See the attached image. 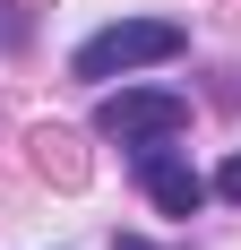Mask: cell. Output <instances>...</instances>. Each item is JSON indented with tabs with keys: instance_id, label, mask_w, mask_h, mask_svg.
Masks as SVG:
<instances>
[{
	"instance_id": "6da1fadb",
	"label": "cell",
	"mask_w": 241,
	"mask_h": 250,
	"mask_svg": "<svg viewBox=\"0 0 241 250\" xmlns=\"http://www.w3.org/2000/svg\"><path fill=\"white\" fill-rule=\"evenodd\" d=\"M190 43L172 18H120L103 26V35H86L78 43V78H120V69H155V61H172V52Z\"/></svg>"
},
{
	"instance_id": "7a4b0ae2",
	"label": "cell",
	"mask_w": 241,
	"mask_h": 250,
	"mask_svg": "<svg viewBox=\"0 0 241 250\" xmlns=\"http://www.w3.org/2000/svg\"><path fill=\"white\" fill-rule=\"evenodd\" d=\"M95 129L120 138V147H164V138L190 129V104L172 95V86H120V95L95 104Z\"/></svg>"
},
{
	"instance_id": "3957f363",
	"label": "cell",
	"mask_w": 241,
	"mask_h": 250,
	"mask_svg": "<svg viewBox=\"0 0 241 250\" xmlns=\"http://www.w3.org/2000/svg\"><path fill=\"white\" fill-rule=\"evenodd\" d=\"M138 190L164 207V216H198V207H207V181H198L190 155H172V138L164 147H138Z\"/></svg>"
},
{
	"instance_id": "277c9868",
	"label": "cell",
	"mask_w": 241,
	"mask_h": 250,
	"mask_svg": "<svg viewBox=\"0 0 241 250\" xmlns=\"http://www.w3.org/2000/svg\"><path fill=\"white\" fill-rule=\"evenodd\" d=\"M216 190H224V199L241 207V155H233V164H224V173H216Z\"/></svg>"
},
{
	"instance_id": "5b68a950",
	"label": "cell",
	"mask_w": 241,
	"mask_h": 250,
	"mask_svg": "<svg viewBox=\"0 0 241 250\" xmlns=\"http://www.w3.org/2000/svg\"><path fill=\"white\" fill-rule=\"evenodd\" d=\"M112 250H155V242H138V233H120V242H112Z\"/></svg>"
}]
</instances>
